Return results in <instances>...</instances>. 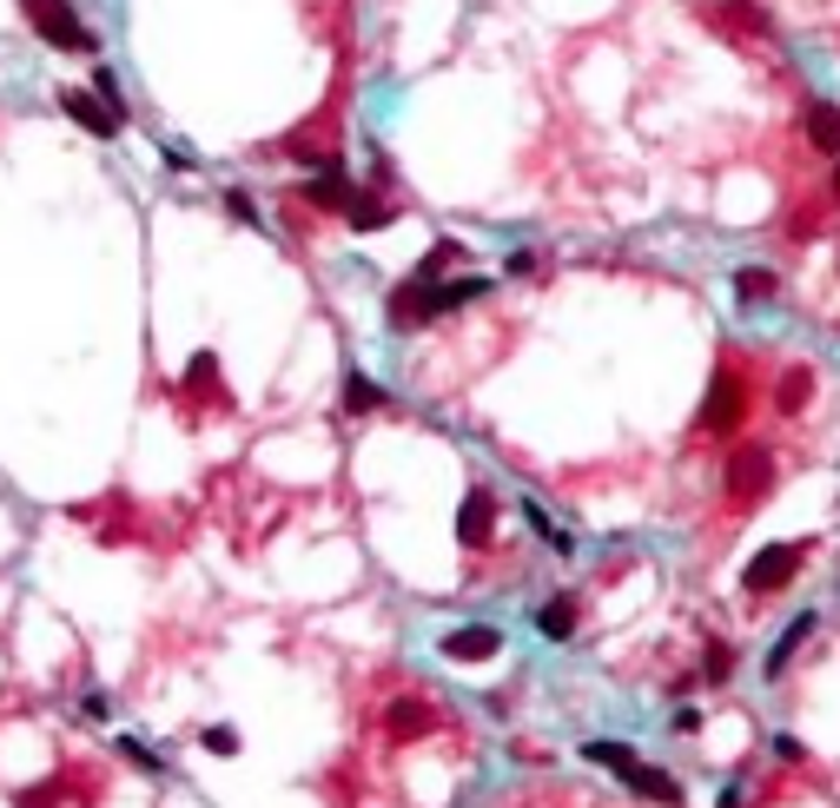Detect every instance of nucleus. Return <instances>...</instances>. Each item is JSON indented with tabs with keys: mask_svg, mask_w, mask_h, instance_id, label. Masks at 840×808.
<instances>
[{
	"mask_svg": "<svg viewBox=\"0 0 840 808\" xmlns=\"http://www.w3.org/2000/svg\"><path fill=\"white\" fill-rule=\"evenodd\" d=\"M483 292H490V279L431 285V279H417V272H410V285H397V292H391V326H431V318H444V311H457V305H470V298H483Z\"/></svg>",
	"mask_w": 840,
	"mask_h": 808,
	"instance_id": "obj_1",
	"label": "nucleus"
},
{
	"mask_svg": "<svg viewBox=\"0 0 840 808\" xmlns=\"http://www.w3.org/2000/svg\"><path fill=\"white\" fill-rule=\"evenodd\" d=\"M21 14L53 53H100V34L73 14V0H21Z\"/></svg>",
	"mask_w": 840,
	"mask_h": 808,
	"instance_id": "obj_2",
	"label": "nucleus"
},
{
	"mask_svg": "<svg viewBox=\"0 0 840 808\" xmlns=\"http://www.w3.org/2000/svg\"><path fill=\"white\" fill-rule=\"evenodd\" d=\"M768 483H775V457H768V444H741V451L728 457V504H734V511L762 504V498H768Z\"/></svg>",
	"mask_w": 840,
	"mask_h": 808,
	"instance_id": "obj_3",
	"label": "nucleus"
},
{
	"mask_svg": "<svg viewBox=\"0 0 840 808\" xmlns=\"http://www.w3.org/2000/svg\"><path fill=\"white\" fill-rule=\"evenodd\" d=\"M801 550H807V543H768V550L754 556L748 571H741V590H748V597H768V590H781V584L801 571Z\"/></svg>",
	"mask_w": 840,
	"mask_h": 808,
	"instance_id": "obj_4",
	"label": "nucleus"
},
{
	"mask_svg": "<svg viewBox=\"0 0 840 808\" xmlns=\"http://www.w3.org/2000/svg\"><path fill=\"white\" fill-rule=\"evenodd\" d=\"M305 193V206H318V212H351V199H358V180L338 167V159H324V167L298 186Z\"/></svg>",
	"mask_w": 840,
	"mask_h": 808,
	"instance_id": "obj_5",
	"label": "nucleus"
},
{
	"mask_svg": "<svg viewBox=\"0 0 840 808\" xmlns=\"http://www.w3.org/2000/svg\"><path fill=\"white\" fill-rule=\"evenodd\" d=\"M60 107H66V120L79 126V133H94V139H113L126 120L100 100V94H87V87H60Z\"/></svg>",
	"mask_w": 840,
	"mask_h": 808,
	"instance_id": "obj_6",
	"label": "nucleus"
},
{
	"mask_svg": "<svg viewBox=\"0 0 840 808\" xmlns=\"http://www.w3.org/2000/svg\"><path fill=\"white\" fill-rule=\"evenodd\" d=\"M734 418H741V378L734 371H715L708 378V404H702V425L708 431H728Z\"/></svg>",
	"mask_w": 840,
	"mask_h": 808,
	"instance_id": "obj_7",
	"label": "nucleus"
},
{
	"mask_svg": "<svg viewBox=\"0 0 840 808\" xmlns=\"http://www.w3.org/2000/svg\"><path fill=\"white\" fill-rule=\"evenodd\" d=\"M496 650H503V636H496L490 623H470V629H450V636H444V657H450V663H490Z\"/></svg>",
	"mask_w": 840,
	"mask_h": 808,
	"instance_id": "obj_8",
	"label": "nucleus"
},
{
	"mask_svg": "<svg viewBox=\"0 0 840 808\" xmlns=\"http://www.w3.org/2000/svg\"><path fill=\"white\" fill-rule=\"evenodd\" d=\"M490 530H496V498H464V511H457V543L464 550H483L490 543Z\"/></svg>",
	"mask_w": 840,
	"mask_h": 808,
	"instance_id": "obj_9",
	"label": "nucleus"
},
{
	"mask_svg": "<svg viewBox=\"0 0 840 808\" xmlns=\"http://www.w3.org/2000/svg\"><path fill=\"white\" fill-rule=\"evenodd\" d=\"M616 775H622V782H629V788H635L642 801H662V808H682V788H676V782H668L662 769H642L635 756H629V762H622Z\"/></svg>",
	"mask_w": 840,
	"mask_h": 808,
	"instance_id": "obj_10",
	"label": "nucleus"
},
{
	"mask_svg": "<svg viewBox=\"0 0 840 808\" xmlns=\"http://www.w3.org/2000/svg\"><path fill=\"white\" fill-rule=\"evenodd\" d=\"M801 126H807V146H814V152H840V107H833V100H814V107L801 113Z\"/></svg>",
	"mask_w": 840,
	"mask_h": 808,
	"instance_id": "obj_11",
	"label": "nucleus"
},
{
	"mask_svg": "<svg viewBox=\"0 0 840 808\" xmlns=\"http://www.w3.org/2000/svg\"><path fill=\"white\" fill-rule=\"evenodd\" d=\"M775 292H781V279L762 272V266H741V272H734V298H741V305H768Z\"/></svg>",
	"mask_w": 840,
	"mask_h": 808,
	"instance_id": "obj_12",
	"label": "nucleus"
},
{
	"mask_svg": "<svg viewBox=\"0 0 840 808\" xmlns=\"http://www.w3.org/2000/svg\"><path fill=\"white\" fill-rule=\"evenodd\" d=\"M807 636H814V616H794V623L781 629V642H775V650H768V676H781V670L794 663V650H801Z\"/></svg>",
	"mask_w": 840,
	"mask_h": 808,
	"instance_id": "obj_13",
	"label": "nucleus"
},
{
	"mask_svg": "<svg viewBox=\"0 0 840 808\" xmlns=\"http://www.w3.org/2000/svg\"><path fill=\"white\" fill-rule=\"evenodd\" d=\"M536 629L563 642V636L576 629V603H569V597H556V603H543V610H536Z\"/></svg>",
	"mask_w": 840,
	"mask_h": 808,
	"instance_id": "obj_14",
	"label": "nucleus"
},
{
	"mask_svg": "<svg viewBox=\"0 0 840 808\" xmlns=\"http://www.w3.org/2000/svg\"><path fill=\"white\" fill-rule=\"evenodd\" d=\"M807 391H814V378H807V365H794V371H781L775 404H781V412H801V404H807Z\"/></svg>",
	"mask_w": 840,
	"mask_h": 808,
	"instance_id": "obj_15",
	"label": "nucleus"
},
{
	"mask_svg": "<svg viewBox=\"0 0 840 808\" xmlns=\"http://www.w3.org/2000/svg\"><path fill=\"white\" fill-rule=\"evenodd\" d=\"M345 219H351V232H378V225H391V206H384V199H365V193H358Z\"/></svg>",
	"mask_w": 840,
	"mask_h": 808,
	"instance_id": "obj_16",
	"label": "nucleus"
},
{
	"mask_svg": "<svg viewBox=\"0 0 840 808\" xmlns=\"http://www.w3.org/2000/svg\"><path fill=\"white\" fill-rule=\"evenodd\" d=\"M345 404H351V412H371V404H384V391H378L371 378L351 371V378H345Z\"/></svg>",
	"mask_w": 840,
	"mask_h": 808,
	"instance_id": "obj_17",
	"label": "nucleus"
},
{
	"mask_svg": "<svg viewBox=\"0 0 840 808\" xmlns=\"http://www.w3.org/2000/svg\"><path fill=\"white\" fill-rule=\"evenodd\" d=\"M424 722H431V715H424V702H397V709H391V730H397V736H417Z\"/></svg>",
	"mask_w": 840,
	"mask_h": 808,
	"instance_id": "obj_18",
	"label": "nucleus"
},
{
	"mask_svg": "<svg viewBox=\"0 0 840 808\" xmlns=\"http://www.w3.org/2000/svg\"><path fill=\"white\" fill-rule=\"evenodd\" d=\"M94 94H100V100H107V107L126 120V100H120V79H113V66H94Z\"/></svg>",
	"mask_w": 840,
	"mask_h": 808,
	"instance_id": "obj_19",
	"label": "nucleus"
},
{
	"mask_svg": "<svg viewBox=\"0 0 840 808\" xmlns=\"http://www.w3.org/2000/svg\"><path fill=\"white\" fill-rule=\"evenodd\" d=\"M728 670H734V657H728V650H721V642H715V650H708V663H702V676H708V683H721Z\"/></svg>",
	"mask_w": 840,
	"mask_h": 808,
	"instance_id": "obj_20",
	"label": "nucleus"
},
{
	"mask_svg": "<svg viewBox=\"0 0 840 808\" xmlns=\"http://www.w3.org/2000/svg\"><path fill=\"white\" fill-rule=\"evenodd\" d=\"M120 756H126V762H133V769H146V775H152V769H159V762H152V749H146V743H133V736H126V743H120Z\"/></svg>",
	"mask_w": 840,
	"mask_h": 808,
	"instance_id": "obj_21",
	"label": "nucleus"
},
{
	"mask_svg": "<svg viewBox=\"0 0 840 808\" xmlns=\"http://www.w3.org/2000/svg\"><path fill=\"white\" fill-rule=\"evenodd\" d=\"M206 749H212V756H232V749H238V736L219 722V730H206Z\"/></svg>",
	"mask_w": 840,
	"mask_h": 808,
	"instance_id": "obj_22",
	"label": "nucleus"
},
{
	"mask_svg": "<svg viewBox=\"0 0 840 808\" xmlns=\"http://www.w3.org/2000/svg\"><path fill=\"white\" fill-rule=\"evenodd\" d=\"M225 212H232V219H245V225L259 219V212H251V199H245V193H225Z\"/></svg>",
	"mask_w": 840,
	"mask_h": 808,
	"instance_id": "obj_23",
	"label": "nucleus"
},
{
	"mask_svg": "<svg viewBox=\"0 0 840 808\" xmlns=\"http://www.w3.org/2000/svg\"><path fill=\"white\" fill-rule=\"evenodd\" d=\"M833 199H840V167H833Z\"/></svg>",
	"mask_w": 840,
	"mask_h": 808,
	"instance_id": "obj_24",
	"label": "nucleus"
}]
</instances>
